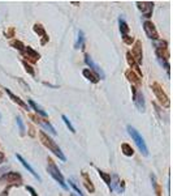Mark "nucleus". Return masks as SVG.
<instances>
[{
  "label": "nucleus",
  "mask_w": 173,
  "mask_h": 196,
  "mask_svg": "<svg viewBox=\"0 0 173 196\" xmlns=\"http://www.w3.org/2000/svg\"><path fill=\"white\" fill-rule=\"evenodd\" d=\"M69 184H70V186L73 187L74 190H76V192H77L78 195H80V196H83V194H82V192H81V190H80V187H78L77 184L74 183V180H73V179H69Z\"/></svg>",
  "instance_id": "32"
},
{
  "label": "nucleus",
  "mask_w": 173,
  "mask_h": 196,
  "mask_svg": "<svg viewBox=\"0 0 173 196\" xmlns=\"http://www.w3.org/2000/svg\"><path fill=\"white\" fill-rule=\"evenodd\" d=\"M20 52H21V55L25 59H27L29 63H37L39 59H40V55H39L34 49H31L30 46H25L24 49H22V51H20Z\"/></svg>",
  "instance_id": "9"
},
{
  "label": "nucleus",
  "mask_w": 173,
  "mask_h": 196,
  "mask_svg": "<svg viewBox=\"0 0 173 196\" xmlns=\"http://www.w3.org/2000/svg\"><path fill=\"white\" fill-rule=\"evenodd\" d=\"M138 9L141 11V13L143 15V17L150 18L152 16V12H154V3L152 1H137L135 3Z\"/></svg>",
  "instance_id": "8"
},
{
  "label": "nucleus",
  "mask_w": 173,
  "mask_h": 196,
  "mask_svg": "<svg viewBox=\"0 0 173 196\" xmlns=\"http://www.w3.org/2000/svg\"><path fill=\"white\" fill-rule=\"evenodd\" d=\"M155 52L158 56L159 61L161 66H164L167 73L169 75V49H168V42L167 41H159L158 43H155Z\"/></svg>",
  "instance_id": "1"
},
{
  "label": "nucleus",
  "mask_w": 173,
  "mask_h": 196,
  "mask_svg": "<svg viewBox=\"0 0 173 196\" xmlns=\"http://www.w3.org/2000/svg\"><path fill=\"white\" fill-rule=\"evenodd\" d=\"M16 122H17V125H18V130H20V133L21 135H25V131H26V128H25V124L24 122H22L21 116H16Z\"/></svg>",
  "instance_id": "29"
},
{
  "label": "nucleus",
  "mask_w": 173,
  "mask_h": 196,
  "mask_svg": "<svg viewBox=\"0 0 173 196\" xmlns=\"http://www.w3.org/2000/svg\"><path fill=\"white\" fill-rule=\"evenodd\" d=\"M119 25H120V33H121L122 37H125V35L129 34V25H128V22L125 21L124 18L120 17L119 18Z\"/></svg>",
  "instance_id": "21"
},
{
  "label": "nucleus",
  "mask_w": 173,
  "mask_h": 196,
  "mask_svg": "<svg viewBox=\"0 0 173 196\" xmlns=\"http://www.w3.org/2000/svg\"><path fill=\"white\" fill-rule=\"evenodd\" d=\"M10 46L13 47V49H16V50H18V51H22V49L25 47V44L22 43L21 41H10Z\"/></svg>",
  "instance_id": "31"
},
{
  "label": "nucleus",
  "mask_w": 173,
  "mask_h": 196,
  "mask_svg": "<svg viewBox=\"0 0 173 196\" xmlns=\"http://www.w3.org/2000/svg\"><path fill=\"white\" fill-rule=\"evenodd\" d=\"M126 130H128V133H129L130 137H132V140L134 141V144L138 147L139 152H141L143 156H146V157L149 156V148H147L146 141H144V139L142 137L141 133H139L134 127H132V125H128Z\"/></svg>",
  "instance_id": "3"
},
{
  "label": "nucleus",
  "mask_w": 173,
  "mask_h": 196,
  "mask_svg": "<svg viewBox=\"0 0 173 196\" xmlns=\"http://www.w3.org/2000/svg\"><path fill=\"white\" fill-rule=\"evenodd\" d=\"M82 179H83V184H85V187L87 188L89 192H94L95 191V187H94L93 182H91V179L89 178V174L87 173H82Z\"/></svg>",
  "instance_id": "20"
},
{
  "label": "nucleus",
  "mask_w": 173,
  "mask_h": 196,
  "mask_svg": "<svg viewBox=\"0 0 173 196\" xmlns=\"http://www.w3.org/2000/svg\"><path fill=\"white\" fill-rule=\"evenodd\" d=\"M3 182H7V183L12 184V186H15V184H21L22 183V176L18 174V173H15V171H10V173H7V174H4L1 176Z\"/></svg>",
  "instance_id": "12"
},
{
  "label": "nucleus",
  "mask_w": 173,
  "mask_h": 196,
  "mask_svg": "<svg viewBox=\"0 0 173 196\" xmlns=\"http://www.w3.org/2000/svg\"><path fill=\"white\" fill-rule=\"evenodd\" d=\"M0 120H1V114H0Z\"/></svg>",
  "instance_id": "38"
},
{
  "label": "nucleus",
  "mask_w": 173,
  "mask_h": 196,
  "mask_svg": "<svg viewBox=\"0 0 173 196\" xmlns=\"http://www.w3.org/2000/svg\"><path fill=\"white\" fill-rule=\"evenodd\" d=\"M132 93H133V102H134V106L138 109L139 113H144V111H146V103H144L143 93L139 92L135 86H132Z\"/></svg>",
  "instance_id": "7"
},
{
  "label": "nucleus",
  "mask_w": 173,
  "mask_h": 196,
  "mask_svg": "<svg viewBox=\"0 0 173 196\" xmlns=\"http://www.w3.org/2000/svg\"><path fill=\"white\" fill-rule=\"evenodd\" d=\"M122 41H124L125 44H132L133 42H134V38L130 37V35L128 34V35H125V37H122Z\"/></svg>",
  "instance_id": "33"
},
{
  "label": "nucleus",
  "mask_w": 173,
  "mask_h": 196,
  "mask_svg": "<svg viewBox=\"0 0 173 196\" xmlns=\"http://www.w3.org/2000/svg\"><path fill=\"white\" fill-rule=\"evenodd\" d=\"M47 171H48V174L51 175L61 187H63V190H65V191L68 190V186H66V183H65V179H64L61 171L59 170V167L56 166V164L52 161V158H47Z\"/></svg>",
  "instance_id": "4"
},
{
  "label": "nucleus",
  "mask_w": 173,
  "mask_h": 196,
  "mask_svg": "<svg viewBox=\"0 0 173 196\" xmlns=\"http://www.w3.org/2000/svg\"><path fill=\"white\" fill-rule=\"evenodd\" d=\"M143 30L150 39H152V41H158L159 39V33H158V30H156V26L154 25L152 21L146 20V21L143 22Z\"/></svg>",
  "instance_id": "10"
},
{
  "label": "nucleus",
  "mask_w": 173,
  "mask_h": 196,
  "mask_svg": "<svg viewBox=\"0 0 173 196\" xmlns=\"http://www.w3.org/2000/svg\"><path fill=\"white\" fill-rule=\"evenodd\" d=\"M82 75H83V76H85L86 78H87V80L90 81V82H93V84H96L98 81H99V78H98V77H96L95 75H94L89 68H85V69H83Z\"/></svg>",
  "instance_id": "23"
},
{
  "label": "nucleus",
  "mask_w": 173,
  "mask_h": 196,
  "mask_svg": "<svg viewBox=\"0 0 173 196\" xmlns=\"http://www.w3.org/2000/svg\"><path fill=\"white\" fill-rule=\"evenodd\" d=\"M85 63H86V66L89 67V69H90V71L93 72V73L98 78H100V80H104V78H105L104 71L100 68V66H98L95 61L93 60V58H91L89 54H85Z\"/></svg>",
  "instance_id": "6"
},
{
  "label": "nucleus",
  "mask_w": 173,
  "mask_h": 196,
  "mask_svg": "<svg viewBox=\"0 0 173 196\" xmlns=\"http://www.w3.org/2000/svg\"><path fill=\"white\" fill-rule=\"evenodd\" d=\"M39 137H40V141H42V144L44 145V147H47L50 150H51L52 153H54L55 156L57 157L59 159H61L63 162H65L66 161V157H65V154L63 153V150L60 149V147L56 144V142L54 141V140L51 139L48 135H47L46 132H43V131H40L39 132Z\"/></svg>",
  "instance_id": "2"
},
{
  "label": "nucleus",
  "mask_w": 173,
  "mask_h": 196,
  "mask_svg": "<svg viewBox=\"0 0 173 196\" xmlns=\"http://www.w3.org/2000/svg\"><path fill=\"white\" fill-rule=\"evenodd\" d=\"M22 66L25 67V71H26L27 73L30 75V76H35V72H34V69H33V67L30 66V64L27 63L26 60H22Z\"/></svg>",
  "instance_id": "30"
},
{
  "label": "nucleus",
  "mask_w": 173,
  "mask_h": 196,
  "mask_svg": "<svg viewBox=\"0 0 173 196\" xmlns=\"http://www.w3.org/2000/svg\"><path fill=\"white\" fill-rule=\"evenodd\" d=\"M16 157H17V159H18V161H20V162H21V165H22V166H24V167H25V169H26V170H27V171H29V173H30V174H31L33 176H34V178H35V179H37V180H39V182H40V180H42V179H40V176H39V175H38V173H35V170H34V169H33V167H31V166H30V165H29V162H26V159H25V158H24V157H22L21 154H16Z\"/></svg>",
  "instance_id": "15"
},
{
  "label": "nucleus",
  "mask_w": 173,
  "mask_h": 196,
  "mask_svg": "<svg viewBox=\"0 0 173 196\" xmlns=\"http://www.w3.org/2000/svg\"><path fill=\"white\" fill-rule=\"evenodd\" d=\"M85 46V35H83V32L80 30L78 32V38H77V42H76V49H83Z\"/></svg>",
  "instance_id": "26"
},
{
  "label": "nucleus",
  "mask_w": 173,
  "mask_h": 196,
  "mask_svg": "<svg viewBox=\"0 0 173 196\" xmlns=\"http://www.w3.org/2000/svg\"><path fill=\"white\" fill-rule=\"evenodd\" d=\"M30 119H33L35 123H38V124H40L44 130H47L50 133H52V135H56V133H57L56 130H55V127L48 122V120L43 119V118H40V116H38V115H30Z\"/></svg>",
  "instance_id": "13"
},
{
  "label": "nucleus",
  "mask_w": 173,
  "mask_h": 196,
  "mask_svg": "<svg viewBox=\"0 0 173 196\" xmlns=\"http://www.w3.org/2000/svg\"><path fill=\"white\" fill-rule=\"evenodd\" d=\"M4 90H5V93H7L8 96H9V98H10V99H12L15 103H17L18 106H21V107H22V109H25V110H30L29 106H27V103H26V102H24V101H22L18 96H16L15 93H12V92H10L8 88H5Z\"/></svg>",
  "instance_id": "18"
},
{
  "label": "nucleus",
  "mask_w": 173,
  "mask_h": 196,
  "mask_svg": "<svg viewBox=\"0 0 173 196\" xmlns=\"http://www.w3.org/2000/svg\"><path fill=\"white\" fill-rule=\"evenodd\" d=\"M125 76H126L128 80H129L130 82H132V86H135L137 89H138V86H141V84H142L141 77L137 76V75L132 71V69H128V71L125 72Z\"/></svg>",
  "instance_id": "17"
},
{
  "label": "nucleus",
  "mask_w": 173,
  "mask_h": 196,
  "mask_svg": "<svg viewBox=\"0 0 173 196\" xmlns=\"http://www.w3.org/2000/svg\"><path fill=\"white\" fill-rule=\"evenodd\" d=\"M126 60H128V63H129V66L132 67L130 69H132V71L134 72V73H135L138 77H141V78H142V71L139 69V66L134 61V59L132 58V55H130V51H129V52H126Z\"/></svg>",
  "instance_id": "19"
},
{
  "label": "nucleus",
  "mask_w": 173,
  "mask_h": 196,
  "mask_svg": "<svg viewBox=\"0 0 173 196\" xmlns=\"http://www.w3.org/2000/svg\"><path fill=\"white\" fill-rule=\"evenodd\" d=\"M61 119L64 120V123H65V125L69 128V131H70L72 133H76V128L73 127V124H72V122H70V120H69V118H68V116H66V115H63V116H61Z\"/></svg>",
  "instance_id": "27"
},
{
  "label": "nucleus",
  "mask_w": 173,
  "mask_h": 196,
  "mask_svg": "<svg viewBox=\"0 0 173 196\" xmlns=\"http://www.w3.org/2000/svg\"><path fill=\"white\" fill-rule=\"evenodd\" d=\"M121 150H122V153H124L125 156H128V157H132L133 154H134V149H133L129 144H126V142L121 144Z\"/></svg>",
  "instance_id": "25"
},
{
  "label": "nucleus",
  "mask_w": 173,
  "mask_h": 196,
  "mask_svg": "<svg viewBox=\"0 0 173 196\" xmlns=\"http://www.w3.org/2000/svg\"><path fill=\"white\" fill-rule=\"evenodd\" d=\"M4 158H5V156H4V153L3 152H0V165L4 162Z\"/></svg>",
  "instance_id": "36"
},
{
  "label": "nucleus",
  "mask_w": 173,
  "mask_h": 196,
  "mask_svg": "<svg viewBox=\"0 0 173 196\" xmlns=\"http://www.w3.org/2000/svg\"><path fill=\"white\" fill-rule=\"evenodd\" d=\"M33 29H34V32L37 33L38 35H40V37H42V41H40L42 44H46L47 42L50 41V37L47 35L46 30H44V27H43V25H42V24H35L34 26H33Z\"/></svg>",
  "instance_id": "16"
},
{
  "label": "nucleus",
  "mask_w": 173,
  "mask_h": 196,
  "mask_svg": "<svg viewBox=\"0 0 173 196\" xmlns=\"http://www.w3.org/2000/svg\"><path fill=\"white\" fill-rule=\"evenodd\" d=\"M151 89H152V92H154V94L156 96V98L159 99V102H160L161 105L164 106V107L168 109L169 105H171V101H169L168 96L165 94V92L163 90V88L160 86V84L154 82V84L151 85Z\"/></svg>",
  "instance_id": "5"
},
{
  "label": "nucleus",
  "mask_w": 173,
  "mask_h": 196,
  "mask_svg": "<svg viewBox=\"0 0 173 196\" xmlns=\"http://www.w3.org/2000/svg\"><path fill=\"white\" fill-rule=\"evenodd\" d=\"M13 35H15V27H10V29H8L5 32V37L7 38H12Z\"/></svg>",
  "instance_id": "34"
},
{
  "label": "nucleus",
  "mask_w": 173,
  "mask_h": 196,
  "mask_svg": "<svg viewBox=\"0 0 173 196\" xmlns=\"http://www.w3.org/2000/svg\"><path fill=\"white\" fill-rule=\"evenodd\" d=\"M29 105L33 107V110H35V111H37V114H38V115H40V116H43V118H47V115H48V114H47L46 111H44L43 109H42L39 105H37V103H35L33 99H29Z\"/></svg>",
  "instance_id": "22"
},
{
  "label": "nucleus",
  "mask_w": 173,
  "mask_h": 196,
  "mask_svg": "<svg viewBox=\"0 0 173 196\" xmlns=\"http://www.w3.org/2000/svg\"><path fill=\"white\" fill-rule=\"evenodd\" d=\"M26 190H27V191H29V192H30V195H31V196H38V194H37V191H35V190H34V188H33V187H31V186H26Z\"/></svg>",
  "instance_id": "35"
},
{
  "label": "nucleus",
  "mask_w": 173,
  "mask_h": 196,
  "mask_svg": "<svg viewBox=\"0 0 173 196\" xmlns=\"http://www.w3.org/2000/svg\"><path fill=\"white\" fill-rule=\"evenodd\" d=\"M98 170V174H99L100 178L104 180V183L108 186V188L111 187V180H112V176H111V174H108V173H104L103 170H100V169H96Z\"/></svg>",
  "instance_id": "24"
},
{
  "label": "nucleus",
  "mask_w": 173,
  "mask_h": 196,
  "mask_svg": "<svg viewBox=\"0 0 173 196\" xmlns=\"http://www.w3.org/2000/svg\"><path fill=\"white\" fill-rule=\"evenodd\" d=\"M70 196H77V195H74V194H72V195H70Z\"/></svg>",
  "instance_id": "37"
},
{
  "label": "nucleus",
  "mask_w": 173,
  "mask_h": 196,
  "mask_svg": "<svg viewBox=\"0 0 173 196\" xmlns=\"http://www.w3.org/2000/svg\"><path fill=\"white\" fill-rule=\"evenodd\" d=\"M151 182H152V187L155 188L156 196H161V190H160V186H159V184H158V182H156V176H155V175H151Z\"/></svg>",
  "instance_id": "28"
},
{
  "label": "nucleus",
  "mask_w": 173,
  "mask_h": 196,
  "mask_svg": "<svg viewBox=\"0 0 173 196\" xmlns=\"http://www.w3.org/2000/svg\"><path fill=\"white\" fill-rule=\"evenodd\" d=\"M113 180H111V187H110V191H116L117 194H122L125 190V184L124 182L120 179V176L117 174L112 175Z\"/></svg>",
  "instance_id": "14"
},
{
  "label": "nucleus",
  "mask_w": 173,
  "mask_h": 196,
  "mask_svg": "<svg viewBox=\"0 0 173 196\" xmlns=\"http://www.w3.org/2000/svg\"><path fill=\"white\" fill-rule=\"evenodd\" d=\"M132 58L134 59V61L138 66L142 64V60H143V52H142V42L141 41H135L134 46L132 49V52H130Z\"/></svg>",
  "instance_id": "11"
}]
</instances>
